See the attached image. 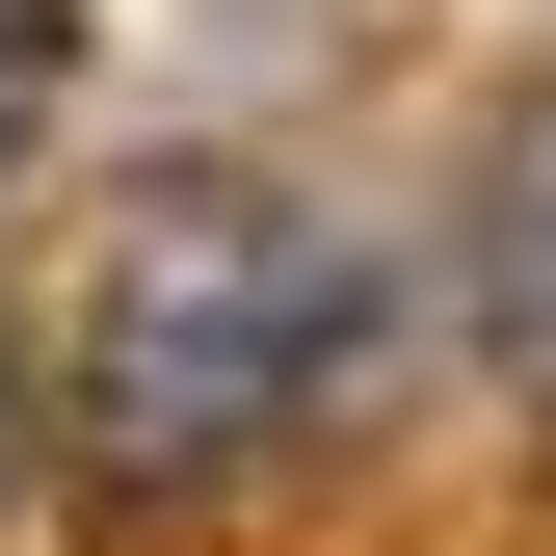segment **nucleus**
Segmentation results:
<instances>
[{"label":"nucleus","mask_w":556,"mask_h":556,"mask_svg":"<svg viewBox=\"0 0 556 556\" xmlns=\"http://www.w3.org/2000/svg\"><path fill=\"white\" fill-rule=\"evenodd\" d=\"M397 213H344V186H265V160H160L80 265V318H53V425L106 477H160V504H213V477H292L344 397L397 371Z\"/></svg>","instance_id":"nucleus-1"},{"label":"nucleus","mask_w":556,"mask_h":556,"mask_svg":"<svg viewBox=\"0 0 556 556\" xmlns=\"http://www.w3.org/2000/svg\"><path fill=\"white\" fill-rule=\"evenodd\" d=\"M477 318H504V371L556 397V106H504V160H477Z\"/></svg>","instance_id":"nucleus-2"},{"label":"nucleus","mask_w":556,"mask_h":556,"mask_svg":"<svg viewBox=\"0 0 556 556\" xmlns=\"http://www.w3.org/2000/svg\"><path fill=\"white\" fill-rule=\"evenodd\" d=\"M27 425H53V397H27V318H0V504H27Z\"/></svg>","instance_id":"nucleus-3"}]
</instances>
